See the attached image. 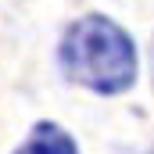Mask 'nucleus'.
<instances>
[{"label":"nucleus","instance_id":"nucleus-2","mask_svg":"<svg viewBox=\"0 0 154 154\" xmlns=\"http://www.w3.org/2000/svg\"><path fill=\"white\" fill-rule=\"evenodd\" d=\"M14 154H79V143L57 122H36L29 136L14 147Z\"/></svg>","mask_w":154,"mask_h":154},{"label":"nucleus","instance_id":"nucleus-1","mask_svg":"<svg viewBox=\"0 0 154 154\" xmlns=\"http://www.w3.org/2000/svg\"><path fill=\"white\" fill-rule=\"evenodd\" d=\"M61 75L97 97L129 93L140 75V54L133 36L108 14L75 18L57 43Z\"/></svg>","mask_w":154,"mask_h":154},{"label":"nucleus","instance_id":"nucleus-4","mask_svg":"<svg viewBox=\"0 0 154 154\" xmlns=\"http://www.w3.org/2000/svg\"><path fill=\"white\" fill-rule=\"evenodd\" d=\"M151 154H154V151H151Z\"/></svg>","mask_w":154,"mask_h":154},{"label":"nucleus","instance_id":"nucleus-3","mask_svg":"<svg viewBox=\"0 0 154 154\" xmlns=\"http://www.w3.org/2000/svg\"><path fill=\"white\" fill-rule=\"evenodd\" d=\"M151 57H154V47H151Z\"/></svg>","mask_w":154,"mask_h":154}]
</instances>
